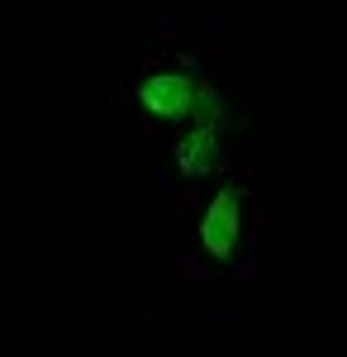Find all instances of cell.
<instances>
[{"mask_svg": "<svg viewBox=\"0 0 347 357\" xmlns=\"http://www.w3.org/2000/svg\"><path fill=\"white\" fill-rule=\"evenodd\" d=\"M134 96H138V105L153 114V119H162V124H181V119H195V114L224 105L210 82L186 77V72H157V77L138 82Z\"/></svg>", "mask_w": 347, "mask_h": 357, "instance_id": "1", "label": "cell"}, {"mask_svg": "<svg viewBox=\"0 0 347 357\" xmlns=\"http://www.w3.org/2000/svg\"><path fill=\"white\" fill-rule=\"evenodd\" d=\"M242 200H247L242 186H224V191L205 205V215H200V248L210 252L214 262H229V257L238 252V238H242Z\"/></svg>", "mask_w": 347, "mask_h": 357, "instance_id": "2", "label": "cell"}, {"mask_svg": "<svg viewBox=\"0 0 347 357\" xmlns=\"http://www.w3.org/2000/svg\"><path fill=\"white\" fill-rule=\"evenodd\" d=\"M224 105L219 110H205L190 119V134L176 143V167L186 172V176H210L214 167H219V124H224Z\"/></svg>", "mask_w": 347, "mask_h": 357, "instance_id": "3", "label": "cell"}]
</instances>
